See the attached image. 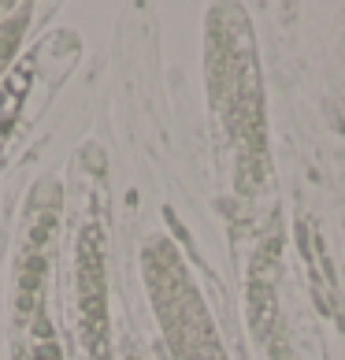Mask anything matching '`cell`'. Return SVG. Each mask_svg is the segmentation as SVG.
I'll use <instances>...</instances> for the list:
<instances>
[{
  "mask_svg": "<svg viewBox=\"0 0 345 360\" xmlns=\"http://www.w3.org/2000/svg\"><path fill=\"white\" fill-rule=\"evenodd\" d=\"M223 8L211 22V93L227 130L237 145V182L242 190H256L268 175V141H263V93H260V68L253 56V34L237 8Z\"/></svg>",
  "mask_w": 345,
  "mask_h": 360,
  "instance_id": "cell-1",
  "label": "cell"
},
{
  "mask_svg": "<svg viewBox=\"0 0 345 360\" xmlns=\"http://www.w3.org/2000/svg\"><path fill=\"white\" fill-rule=\"evenodd\" d=\"M145 268H149V290L160 312L164 335L175 349V360H227L219 349L216 327L204 312V301L197 297V290L190 286V275L182 271V264L175 260V249L156 242L145 252Z\"/></svg>",
  "mask_w": 345,
  "mask_h": 360,
  "instance_id": "cell-2",
  "label": "cell"
},
{
  "mask_svg": "<svg viewBox=\"0 0 345 360\" xmlns=\"http://www.w3.org/2000/svg\"><path fill=\"white\" fill-rule=\"evenodd\" d=\"M278 234L271 231L253 252V268H249V293H245V309H249V330L268 353L278 349Z\"/></svg>",
  "mask_w": 345,
  "mask_h": 360,
  "instance_id": "cell-3",
  "label": "cell"
},
{
  "mask_svg": "<svg viewBox=\"0 0 345 360\" xmlns=\"http://www.w3.org/2000/svg\"><path fill=\"white\" fill-rule=\"evenodd\" d=\"M78 309H82L89 360H104L108 356V309H104V260L97 231H86L78 245Z\"/></svg>",
  "mask_w": 345,
  "mask_h": 360,
  "instance_id": "cell-4",
  "label": "cell"
},
{
  "mask_svg": "<svg viewBox=\"0 0 345 360\" xmlns=\"http://www.w3.org/2000/svg\"><path fill=\"white\" fill-rule=\"evenodd\" d=\"M297 238H301L304 260H308V271H312V293H320L323 309H327V312H334V278H330L327 260H315V257H320V231H315L308 219H301Z\"/></svg>",
  "mask_w": 345,
  "mask_h": 360,
  "instance_id": "cell-5",
  "label": "cell"
},
{
  "mask_svg": "<svg viewBox=\"0 0 345 360\" xmlns=\"http://www.w3.org/2000/svg\"><path fill=\"white\" fill-rule=\"evenodd\" d=\"M22 22L26 19H11L8 26H0V71H4V63L11 60V52H15V45H19Z\"/></svg>",
  "mask_w": 345,
  "mask_h": 360,
  "instance_id": "cell-6",
  "label": "cell"
}]
</instances>
